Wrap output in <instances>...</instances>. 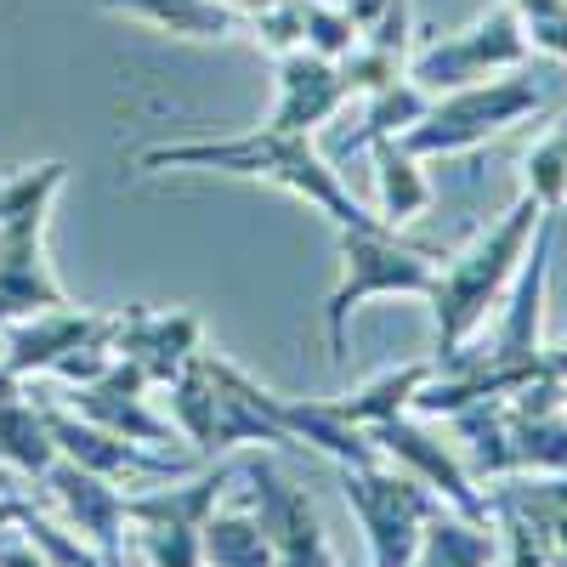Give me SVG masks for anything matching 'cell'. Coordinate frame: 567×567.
<instances>
[{"label":"cell","mask_w":567,"mask_h":567,"mask_svg":"<svg viewBox=\"0 0 567 567\" xmlns=\"http://www.w3.org/2000/svg\"><path fill=\"white\" fill-rule=\"evenodd\" d=\"M505 460H511V477L516 471H567V409L528 414L505 403Z\"/></svg>","instance_id":"cell-21"},{"label":"cell","mask_w":567,"mask_h":567,"mask_svg":"<svg viewBox=\"0 0 567 567\" xmlns=\"http://www.w3.org/2000/svg\"><path fill=\"white\" fill-rule=\"evenodd\" d=\"M523 176H528V199L556 216L567 205V125H556L550 136H539L528 159H523Z\"/></svg>","instance_id":"cell-26"},{"label":"cell","mask_w":567,"mask_h":567,"mask_svg":"<svg viewBox=\"0 0 567 567\" xmlns=\"http://www.w3.org/2000/svg\"><path fill=\"white\" fill-rule=\"evenodd\" d=\"M494 523H505V545H511V567H550V561L539 556V545L528 539V528H523V523H511V516H494Z\"/></svg>","instance_id":"cell-30"},{"label":"cell","mask_w":567,"mask_h":567,"mask_svg":"<svg viewBox=\"0 0 567 567\" xmlns=\"http://www.w3.org/2000/svg\"><path fill=\"white\" fill-rule=\"evenodd\" d=\"M114 329H120V312H80V307H45V312H29V318H12L7 329V363L18 381L23 374H52L69 352H85V347H109L114 352Z\"/></svg>","instance_id":"cell-12"},{"label":"cell","mask_w":567,"mask_h":567,"mask_svg":"<svg viewBox=\"0 0 567 567\" xmlns=\"http://www.w3.org/2000/svg\"><path fill=\"white\" fill-rule=\"evenodd\" d=\"M142 171H176V165H199V171H227V176H267L278 187H290L296 199L318 205L341 233L352 227H386L381 216H369L347 187L341 171H329V159L307 142V131H250L233 142H159V148H142L136 159Z\"/></svg>","instance_id":"cell-1"},{"label":"cell","mask_w":567,"mask_h":567,"mask_svg":"<svg viewBox=\"0 0 567 567\" xmlns=\"http://www.w3.org/2000/svg\"><path fill=\"white\" fill-rule=\"evenodd\" d=\"M341 261H347V278L336 284V296H329V307H323L329 352L336 358H347V323L369 296H420L425 301V290H432V278H437V261L420 245H403L392 227L341 233Z\"/></svg>","instance_id":"cell-6"},{"label":"cell","mask_w":567,"mask_h":567,"mask_svg":"<svg viewBox=\"0 0 567 567\" xmlns=\"http://www.w3.org/2000/svg\"><path fill=\"white\" fill-rule=\"evenodd\" d=\"M545 109V91L528 80V74H511V80H477V85H460L449 97H432L398 142L414 154V159H437V154H465L488 142L494 131L516 125Z\"/></svg>","instance_id":"cell-5"},{"label":"cell","mask_w":567,"mask_h":567,"mask_svg":"<svg viewBox=\"0 0 567 567\" xmlns=\"http://www.w3.org/2000/svg\"><path fill=\"white\" fill-rule=\"evenodd\" d=\"M539 216L545 210L523 194V199L505 210L499 227H488L465 256H454L449 267H437L432 290H425V301H432V312H437V352H432L437 363L454 358L460 347H471V341H477V329L488 323V312H499L516 267H523V256L534 245Z\"/></svg>","instance_id":"cell-2"},{"label":"cell","mask_w":567,"mask_h":567,"mask_svg":"<svg viewBox=\"0 0 567 567\" xmlns=\"http://www.w3.org/2000/svg\"><path fill=\"white\" fill-rule=\"evenodd\" d=\"M528 34H523V18L511 7H494L488 18H477L471 29L460 34H443L437 45H425V52L409 58V80L425 85V91H460V85H477L499 69H523L528 63Z\"/></svg>","instance_id":"cell-9"},{"label":"cell","mask_w":567,"mask_h":567,"mask_svg":"<svg viewBox=\"0 0 567 567\" xmlns=\"http://www.w3.org/2000/svg\"><path fill=\"white\" fill-rule=\"evenodd\" d=\"M369 432V443L381 449V460H398V471H409V477H420L425 488H432L454 516H465V523H494V505H488V494L471 483V471L460 465V454L432 432L425 420H414V414H392V420H374V425H363Z\"/></svg>","instance_id":"cell-10"},{"label":"cell","mask_w":567,"mask_h":567,"mask_svg":"<svg viewBox=\"0 0 567 567\" xmlns=\"http://www.w3.org/2000/svg\"><path fill=\"white\" fill-rule=\"evenodd\" d=\"M58 460V443L40 420V403L23 392V381L0 363V465L23 471V477H45Z\"/></svg>","instance_id":"cell-18"},{"label":"cell","mask_w":567,"mask_h":567,"mask_svg":"<svg viewBox=\"0 0 567 567\" xmlns=\"http://www.w3.org/2000/svg\"><path fill=\"white\" fill-rule=\"evenodd\" d=\"M239 483V465H199L182 488L159 483L154 494H125V523L148 567H205V516Z\"/></svg>","instance_id":"cell-4"},{"label":"cell","mask_w":567,"mask_h":567,"mask_svg":"<svg viewBox=\"0 0 567 567\" xmlns=\"http://www.w3.org/2000/svg\"><path fill=\"white\" fill-rule=\"evenodd\" d=\"M488 505H494V516L523 523L550 567H567V471H516V477H494Z\"/></svg>","instance_id":"cell-15"},{"label":"cell","mask_w":567,"mask_h":567,"mask_svg":"<svg viewBox=\"0 0 567 567\" xmlns=\"http://www.w3.org/2000/svg\"><path fill=\"white\" fill-rule=\"evenodd\" d=\"M381 7H386V0H347V18H352V29L363 34L374 18H381Z\"/></svg>","instance_id":"cell-31"},{"label":"cell","mask_w":567,"mask_h":567,"mask_svg":"<svg viewBox=\"0 0 567 567\" xmlns=\"http://www.w3.org/2000/svg\"><path fill=\"white\" fill-rule=\"evenodd\" d=\"M103 7H120V12H136L148 18L171 34H199V40H216V34H233L245 29L239 18H233L221 0H103Z\"/></svg>","instance_id":"cell-25"},{"label":"cell","mask_w":567,"mask_h":567,"mask_svg":"<svg viewBox=\"0 0 567 567\" xmlns=\"http://www.w3.org/2000/svg\"><path fill=\"white\" fill-rule=\"evenodd\" d=\"M511 12L523 18L528 45L550 58H567V0H511Z\"/></svg>","instance_id":"cell-28"},{"label":"cell","mask_w":567,"mask_h":567,"mask_svg":"<svg viewBox=\"0 0 567 567\" xmlns=\"http://www.w3.org/2000/svg\"><path fill=\"white\" fill-rule=\"evenodd\" d=\"M34 403H40V420H45V432H52L58 454L74 460V465H85V471H97V477L114 483V488H120V483H125V488H136V483H182V477H194L199 460H205V454H176V449L125 443V437L103 432V425L80 420L74 409L52 403V398H34Z\"/></svg>","instance_id":"cell-8"},{"label":"cell","mask_w":567,"mask_h":567,"mask_svg":"<svg viewBox=\"0 0 567 567\" xmlns=\"http://www.w3.org/2000/svg\"><path fill=\"white\" fill-rule=\"evenodd\" d=\"M494 556H499L494 523H488V528H483V523H465V516H454V511L443 505L432 523H425L420 550H414L409 567H494Z\"/></svg>","instance_id":"cell-19"},{"label":"cell","mask_w":567,"mask_h":567,"mask_svg":"<svg viewBox=\"0 0 567 567\" xmlns=\"http://www.w3.org/2000/svg\"><path fill=\"white\" fill-rule=\"evenodd\" d=\"M550 369H556L561 381H567V341H561V347H550Z\"/></svg>","instance_id":"cell-33"},{"label":"cell","mask_w":567,"mask_h":567,"mask_svg":"<svg viewBox=\"0 0 567 567\" xmlns=\"http://www.w3.org/2000/svg\"><path fill=\"white\" fill-rule=\"evenodd\" d=\"M18 511H23V494H0V528H12Z\"/></svg>","instance_id":"cell-32"},{"label":"cell","mask_w":567,"mask_h":567,"mask_svg":"<svg viewBox=\"0 0 567 567\" xmlns=\"http://www.w3.org/2000/svg\"><path fill=\"white\" fill-rule=\"evenodd\" d=\"M142 392H148V374H142L131 358H114L109 374H97V381H85L69 392V409L91 425H103V432L125 437V443H148V449H171L182 443L176 420L154 414L148 403H142Z\"/></svg>","instance_id":"cell-13"},{"label":"cell","mask_w":567,"mask_h":567,"mask_svg":"<svg viewBox=\"0 0 567 567\" xmlns=\"http://www.w3.org/2000/svg\"><path fill=\"white\" fill-rule=\"evenodd\" d=\"M194 352H199V318L194 312H148V307L120 312L114 358H131L148 374V386H171Z\"/></svg>","instance_id":"cell-16"},{"label":"cell","mask_w":567,"mask_h":567,"mask_svg":"<svg viewBox=\"0 0 567 567\" xmlns=\"http://www.w3.org/2000/svg\"><path fill=\"white\" fill-rule=\"evenodd\" d=\"M341 494L358 511L363 539H369V567H409L420 550L425 523L443 511V499L409 471L381 465H341Z\"/></svg>","instance_id":"cell-7"},{"label":"cell","mask_w":567,"mask_h":567,"mask_svg":"<svg viewBox=\"0 0 567 567\" xmlns=\"http://www.w3.org/2000/svg\"><path fill=\"white\" fill-rule=\"evenodd\" d=\"M432 358H420V363H403L392 374H381V381H369L358 398H336L329 409H336L347 425H374V420H392V414H409L414 409V392L432 381Z\"/></svg>","instance_id":"cell-23"},{"label":"cell","mask_w":567,"mask_h":567,"mask_svg":"<svg viewBox=\"0 0 567 567\" xmlns=\"http://www.w3.org/2000/svg\"><path fill=\"white\" fill-rule=\"evenodd\" d=\"M18 528L29 534V545L45 556V561H52V567H103V556L97 550H91L85 539H69L63 528H52V523H45V516L23 499V511H18Z\"/></svg>","instance_id":"cell-27"},{"label":"cell","mask_w":567,"mask_h":567,"mask_svg":"<svg viewBox=\"0 0 567 567\" xmlns=\"http://www.w3.org/2000/svg\"><path fill=\"white\" fill-rule=\"evenodd\" d=\"M69 165H34L18 171L12 182H0V323L45 312V307H69L58 278L45 272L40 256V227L52 210V194L63 187Z\"/></svg>","instance_id":"cell-3"},{"label":"cell","mask_w":567,"mask_h":567,"mask_svg":"<svg viewBox=\"0 0 567 567\" xmlns=\"http://www.w3.org/2000/svg\"><path fill=\"white\" fill-rule=\"evenodd\" d=\"M205 567H278V550L250 505H216L205 516Z\"/></svg>","instance_id":"cell-20"},{"label":"cell","mask_w":567,"mask_h":567,"mask_svg":"<svg viewBox=\"0 0 567 567\" xmlns=\"http://www.w3.org/2000/svg\"><path fill=\"white\" fill-rule=\"evenodd\" d=\"M374 171H381V221H386L392 233L432 205V182L420 176V159L403 148L398 136L374 142Z\"/></svg>","instance_id":"cell-22"},{"label":"cell","mask_w":567,"mask_h":567,"mask_svg":"<svg viewBox=\"0 0 567 567\" xmlns=\"http://www.w3.org/2000/svg\"><path fill=\"white\" fill-rule=\"evenodd\" d=\"M239 477L250 483L245 488V505L261 516V528H267V539L278 550V567H341L336 550H329V539H323V528H318L312 499L296 483H284L278 471H272V460L256 454Z\"/></svg>","instance_id":"cell-11"},{"label":"cell","mask_w":567,"mask_h":567,"mask_svg":"<svg viewBox=\"0 0 567 567\" xmlns=\"http://www.w3.org/2000/svg\"><path fill=\"white\" fill-rule=\"evenodd\" d=\"M425 109H432V91L414 85L409 74H403V80H392V85H381V91H369L363 131H358L352 142H341V154H352V148H374V142H386V136H403Z\"/></svg>","instance_id":"cell-24"},{"label":"cell","mask_w":567,"mask_h":567,"mask_svg":"<svg viewBox=\"0 0 567 567\" xmlns=\"http://www.w3.org/2000/svg\"><path fill=\"white\" fill-rule=\"evenodd\" d=\"M0 567H52L34 545H29V534L12 523V528H0Z\"/></svg>","instance_id":"cell-29"},{"label":"cell","mask_w":567,"mask_h":567,"mask_svg":"<svg viewBox=\"0 0 567 567\" xmlns=\"http://www.w3.org/2000/svg\"><path fill=\"white\" fill-rule=\"evenodd\" d=\"M352 97L347 80H341V63H329L307 45L296 52H278V109L267 120V131H312L336 114L341 103Z\"/></svg>","instance_id":"cell-17"},{"label":"cell","mask_w":567,"mask_h":567,"mask_svg":"<svg viewBox=\"0 0 567 567\" xmlns=\"http://www.w3.org/2000/svg\"><path fill=\"white\" fill-rule=\"evenodd\" d=\"M40 483L52 488V499L69 511L80 539L103 556V567H125V494L114 483H103L97 471H85L63 454L52 460V471H45Z\"/></svg>","instance_id":"cell-14"}]
</instances>
